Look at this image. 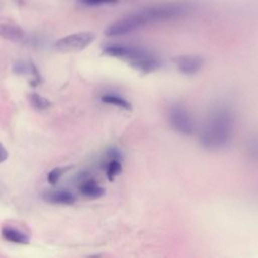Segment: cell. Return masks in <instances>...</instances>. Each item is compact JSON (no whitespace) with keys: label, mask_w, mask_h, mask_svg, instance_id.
I'll return each mask as SVG.
<instances>
[{"label":"cell","mask_w":258,"mask_h":258,"mask_svg":"<svg viewBox=\"0 0 258 258\" xmlns=\"http://www.w3.org/2000/svg\"><path fill=\"white\" fill-rule=\"evenodd\" d=\"M235 128L234 112L228 107L216 108L200 132V143L209 150H219L229 144Z\"/></svg>","instance_id":"cell-1"},{"label":"cell","mask_w":258,"mask_h":258,"mask_svg":"<svg viewBox=\"0 0 258 258\" xmlns=\"http://www.w3.org/2000/svg\"><path fill=\"white\" fill-rule=\"evenodd\" d=\"M195 6L189 1H171L144 8L150 23L179 18L189 14Z\"/></svg>","instance_id":"cell-2"},{"label":"cell","mask_w":258,"mask_h":258,"mask_svg":"<svg viewBox=\"0 0 258 258\" xmlns=\"http://www.w3.org/2000/svg\"><path fill=\"white\" fill-rule=\"evenodd\" d=\"M148 24H150L149 18L145 10L142 9L127 14L110 24L105 30V35L109 37L127 35L142 29Z\"/></svg>","instance_id":"cell-3"},{"label":"cell","mask_w":258,"mask_h":258,"mask_svg":"<svg viewBox=\"0 0 258 258\" xmlns=\"http://www.w3.org/2000/svg\"><path fill=\"white\" fill-rule=\"evenodd\" d=\"M95 39V34L90 31L77 32L67 35L55 42V49L62 53L79 52L89 46Z\"/></svg>","instance_id":"cell-4"},{"label":"cell","mask_w":258,"mask_h":258,"mask_svg":"<svg viewBox=\"0 0 258 258\" xmlns=\"http://www.w3.org/2000/svg\"><path fill=\"white\" fill-rule=\"evenodd\" d=\"M103 52L106 55L127 60L129 61L130 64L146 57L151 53L148 50H145L141 47L127 45V44H120V43L109 44L105 46L103 49Z\"/></svg>","instance_id":"cell-5"},{"label":"cell","mask_w":258,"mask_h":258,"mask_svg":"<svg viewBox=\"0 0 258 258\" xmlns=\"http://www.w3.org/2000/svg\"><path fill=\"white\" fill-rule=\"evenodd\" d=\"M168 120L171 127L180 134L190 135L195 130V123L189 112L182 106L174 104L168 111Z\"/></svg>","instance_id":"cell-6"},{"label":"cell","mask_w":258,"mask_h":258,"mask_svg":"<svg viewBox=\"0 0 258 258\" xmlns=\"http://www.w3.org/2000/svg\"><path fill=\"white\" fill-rule=\"evenodd\" d=\"M172 60L175 63L177 70L186 76L196 75L202 70L204 66V59L200 55L183 54L174 57Z\"/></svg>","instance_id":"cell-7"},{"label":"cell","mask_w":258,"mask_h":258,"mask_svg":"<svg viewBox=\"0 0 258 258\" xmlns=\"http://www.w3.org/2000/svg\"><path fill=\"white\" fill-rule=\"evenodd\" d=\"M42 199L52 205H73L76 202V197L73 192L68 189L57 188V189H48L42 192Z\"/></svg>","instance_id":"cell-8"},{"label":"cell","mask_w":258,"mask_h":258,"mask_svg":"<svg viewBox=\"0 0 258 258\" xmlns=\"http://www.w3.org/2000/svg\"><path fill=\"white\" fill-rule=\"evenodd\" d=\"M0 37L12 42H20L25 38V32L16 24L0 23Z\"/></svg>","instance_id":"cell-9"},{"label":"cell","mask_w":258,"mask_h":258,"mask_svg":"<svg viewBox=\"0 0 258 258\" xmlns=\"http://www.w3.org/2000/svg\"><path fill=\"white\" fill-rule=\"evenodd\" d=\"M79 191L89 199H99L106 192L105 188L99 185L94 179H87L83 181L79 186Z\"/></svg>","instance_id":"cell-10"},{"label":"cell","mask_w":258,"mask_h":258,"mask_svg":"<svg viewBox=\"0 0 258 258\" xmlns=\"http://www.w3.org/2000/svg\"><path fill=\"white\" fill-rule=\"evenodd\" d=\"M135 70H137L140 73L143 74H149L159 69L161 66V61L159 58H157L155 55L150 53L146 57L134 62L131 64Z\"/></svg>","instance_id":"cell-11"},{"label":"cell","mask_w":258,"mask_h":258,"mask_svg":"<svg viewBox=\"0 0 258 258\" xmlns=\"http://www.w3.org/2000/svg\"><path fill=\"white\" fill-rule=\"evenodd\" d=\"M1 235L2 237L11 243H16V244H28L29 243V237L22 232L19 229L13 228V227H3L1 230Z\"/></svg>","instance_id":"cell-12"},{"label":"cell","mask_w":258,"mask_h":258,"mask_svg":"<svg viewBox=\"0 0 258 258\" xmlns=\"http://www.w3.org/2000/svg\"><path fill=\"white\" fill-rule=\"evenodd\" d=\"M110 160L107 163L106 173L109 180H114V178L121 173L122 171V163L120 155L117 151H111L109 153Z\"/></svg>","instance_id":"cell-13"},{"label":"cell","mask_w":258,"mask_h":258,"mask_svg":"<svg viewBox=\"0 0 258 258\" xmlns=\"http://www.w3.org/2000/svg\"><path fill=\"white\" fill-rule=\"evenodd\" d=\"M101 100L105 104H109V105H112V106H115V107H118V108H121V109H124V110H131L132 109L131 103L128 100H126L125 98H123L119 95L106 94V95H103L101 97Z\"/></svg>","instance_id":"cell-14"},{"label":"cell","mask_w":258,"mask_h":258,"mask_svg":"<svg viewBox=\"0 0 258 258\" xmlns=\"http://www.w3.org/2000/svg\"><path fill=\"white\" fill-rule=\"evenodd\" d=\"M28 99L31 106L37 110H46L50 106V102L37 93H30Z\"/></svg>","instance_id":"cell-15"},{"label":"cell","mask_w":258,"mask_h":258,"mask_svg":"<svg viewBox=\"0 0 258 258\" xmlns=\"http://www.w3.org/2000/svg\"><path fill=\"white\" fill-rule=\"evenodd\" d=\"M246 150L249 158L254 162H258V136L255 135L248 140Z\"/></svg>","instance_id":"cell-16"},{"label":"cell","mask_w":258,"mask_h":258,"mask_svg":"<svg viewBox=\"0 0 258 258\" xmlns=\"http://www.w3.org/2000/svg\"><path fill=\"white\" fill-rule=\"evenodd\" d=\"M68 169H69V167H55V168L51 169L47 174V181L49 182V184L55 185L58 182V180L60 179V177L62 176V174Z\"/></svg>","instance_id":"cell-17"},{"label":"cell","mask_w":258,"mask_h":258,"mask_svg":"<svg viewBox=\"0 0 258 258\" xmlns=\"http://www.w3.org/2000/svg\"><path fill=\"white\" fill-rule=\"evenodd\" d=\"M119 0H79V2L86 6H101V5H112L118 3Z\"/></svg>","instance_id":"cell-18"},{"label":"cell","mask_w":258,"mask_h":258,"mask_svg":"<svg viewBox=\"0 0 258 258\" xmlns=\"http://www.w3.org/2000/svg\"><path fill=\"white\" fill-rule=\"evenodd\" d=\"M8 158V151L3 146L2 143H0V163L5 161Z\"/></svg>","instance_id":"cell-19"}]
</instances>
